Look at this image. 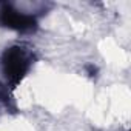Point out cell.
Listing matches in <instances>:
<instances>
[{
  "label": "cell",
  "mask_w": 131,
  "mask_h": 131,
  "mask_svg": "<svg viewBox=\"0 0 131 131\" xmlns=\"http://www.w3.org/2000/svg\"><path fill=\"white\" fill-rule=\"evenodd\" d=\"M36 52L22 43L6 46L0 54V71L5 79V86L16 90L36 63Z\"/></svg>",
  "instance_id": "1"
},
{
  "label": "cell",
  "mask_w": 131,
  "mask_h": 131,
  "mask_svg": "<svg viewBox=\"0 0 131 131\" xmlns=\"http://www.w3.org/2000/svg\"><path fill=\"white\" fill-rule=\"evenodd\" d=\"M0 26L20 34H32L39 29V17L17 9L9 2H0Z\"/></svg>",
  "instance_id": "2"
},
{
  "label": "cell",
  "mask_w": 131,
  "mask_h": 131,
  "mask_svg": "<svg viewBox=\"0 0 131 131\" xmlns=\"http://www.w3.org/2000/svg\"><path fill=\"white\" fill-rule=\"evenodd\" d=\"M9 100H11V96H9L8 90H5L3 86H0V102H3L8 106L9 105Z\"/></svg>",
  "instance_id": "3"
}]
</instances>
